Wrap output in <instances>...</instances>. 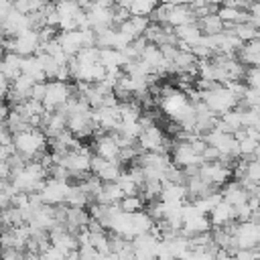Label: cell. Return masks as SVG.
Listing matches in <instances>:
<instances>
[{
  "instance_id": "6da1fadb",
  "label": "cell",
  "mask_w": 260,
  "mask_h": 260,
  "mask_svg": "<svg viewBox=\"0 0 260 260\" xmlns=\"http://www.w3.org/2000/svg\"><path fill=\"white\" fill-rule=\"evenodd\" d=\"M47 134L41 128H30L26 132L14 134V148L16 152L24 154L28 160H39L47 150Z\"/></svg>"
},
{
  "instance_id": "7a4b0ae2",
  "label": "cell",
  "mask_w": 260,
  "mask_h": 260,
  "mask_svg": "<svg viewBox=\"0 0 260 260\" xmlns=\"http://www.w3.org/2000/svg\"><path fill=\"white\" fill-rule=\"evenodd\" d=\"M201 93V102L215 114V116H223L230 110H236L240 106V100L236 98V93L228 87V85H213L207 91H199Z\"/></svg>"
},
{
  "instance_id": "3957f363",
  "label": "cell",
  "mask_w": 260,
  "mask_h": 260,
  "mask_svg": "<svg viewBox=\"0 0 260 260\" xmlns=\"http://www.w3.org/2000/svg\"><path fill=\"white\" fill-rule=\"evenodd\" d=\"M75 95V85L69 81H47V91L43 98V106L47 112H55L65 106Z\"/></svg>"
},
{
  "instance_id": "277c9868",
  "label": "cell",
  "mask_w": 260,
  "mask_h": 260,
  "mask_svg": "<svg viewBox=\"0 0 260 260\" xmlns=\"http://www.w3.org/2000/svg\"><path fill=\"white\" fill-rule=\"evenodd\" d=\"M238 250H256L260 246V221H240L234 225Z\"/></svg>"
},
{
  "instance_id": "5b68a950",
  "label": "cell",
  "mask_w": 260,
  "mask_h": 260,
  "mask_svg": "<svg viewBox=\"0 0 260 260\" xmlns=\"http://www.w3.org/2000/svg\"><path fill=\"white\" fill-rule=\"evenodd\" d=\"M173 165L179 167V169H191V167H201L205 160H203V154L197 152L193 148V144L189 140H179L175 146H173V156H171Z\"/></svg>"
},
{
  "instance_id": "8992f818",
  "label": "cell",
  "mask_w": 260,
  "mask_h": 260,
  "mask_svg": "<svg viewBox=\"0 0 260 260\" xmlns=\"http://www.w3.org/2000/svg\"><path fill=\"white\" fill-rule=\"evenodd\" d=\"M138 146L142 152H169V140L158 126L142 130L138 134Z\"/></svg>"
},
{
  "instance_id": "52a82bcc",
  "label": "cell",
  "mask_w": 260,
  "mask_h": 260,
  "mask_svg": "<svg viewBox=\"0 0 260 260\" xmlns=\"http://www.w3.org/2000/svg\"><path fill=\"white\" fill-rule=\"evenodd\" d=\"M234 171L230 169V165L221 162V160H213V162H203L199 167V177L203 181H207L209 185L213 187H219V185H225L230 179H232Z\"/></svg>"
},
{
  "instance_id": "ba28073f",
  "label": "cell",
  "mask_w": 260,
  "mask_h": 260,
  "mask_svg": "<svg viewBox=\"0 0 260 260\" xmlns=\"http://www.w3.org/2000/svg\"><path fill=\"white\" fill-rule=\"evenodd\" d=\"M69 191H71V185L67 181H57V179H51L49 177L45 181V187H43V191L39 195H41L43 203L57 207V205H65Z\"/></svg>"
},
{
  "instance_id": "9c48e42d",
  "label": "cell",
  "mask_w": 260,
  "mask_h": 260,
  "mask_svg": "<svg viewBox=\"0 0 260 260\" xmlns=\"http://www.w3.org/2000/svg\"><path fill=\"white\" fill-rule=\"evenodd\" d=\"M122 162L118 160H106L98 154L91 156V175H95L102 183H116L122 175Z\"/></svg>"
},
{
  "instance_id": "30bf717a",
  "label": "cell",
  "mask_w": 260,
  "mask_h": 260,
  "mask_svg": "<svg viewBox=\"0 0 260 260\" xmlns=\"http://www.w3.org/2000/svg\"><path fill=\"white\" fill-rule=\"evenodd\" d=\"M91 118H93L95 128H102L108 134L118 132V128L122 124V116H120L118 106H114V108H98V110L91 112Z\"/></svg>"
},
{
  "instance_id": "8fae6325",
  "label": "cell",
  "mask_w": 260,
  "mask_h": 260,
  "mask_svg": "<svg viewBox=\"0 0 260 260\" xmlns=\"http://www.w3.org/2000/svg\"><path fill=\"white\" fill-rule=\"evenodd\" d=\"M158 244H160V240H158L156 236H152L150 232L136 236V238L132 240V246H134V256H136V260L156 258V250H158Z\"/></svg>"
},
{
  "instance_id": "7c38bea8",
  "label": "cell",
  "mask_w": 260,
  "mask_h": 260,
  "mask_svg": "<svg viewBox=\"0 0 260 260\" xmlns=\"http://www.w3.org/2000/svg\"><path fill=\"white\" fill-rule=\"evenodd\" d=\"M14 39V53L20 55V57H28V55H35L41 47V37H39V30H24Z\"/></svg>"
},
{
  "instance_id": "4fadbf2b",
  "label": "cell",
  "mask_w": 260,
  "mask_h": 260,
  "mask_svg": "<svg viewBox=\"0 0 260 260\" xmlns=\"http://www.w3.org/2000/svg\"><path fill=\"white\" fill-rule=\"evenodd\" d=\"M93 150L98 156L106 158V160H118L120 156V144L112 134H102V136H95V142H93Z\"/></svg>"
},
{
  "instance_id": "5bb4252c",
  "label": "cell",
  "mask_w": 260,
  "mask_h": 260,
  "mask_svg": "<svg viewBox=\"0 0 260 260\" xmlns=\"http://www.w3.org/2000/svg\"><path fill=\"white\" fill-rule=\"evenodd\" d=\"M189 22H197L191 6L187 4H169V16H167V24L177 28V26H183V24H189Z\"/></svg>"
},
{
  "instance_id": "9a60e30c",
  "label": "cell",
  "mask_w": 260,
  "mask_h": 260,
  "mask_svg": "<svg viewBox=\"0 0 260 260\" xmlns=\"http://www.w3.org/2000/svg\"><path fill=\"white\" fill-rule=\"evenodd\" d=\"M209 221H211V228H225L236 223V207L221 201L209 211Z\"/></svg>"
},
{
  "instance_id": "2e32d148",
  "label": "cell",
  "mask_w": 260,
  "mask_h": 260,
  "mask_svg": "<svg viewBox=\"0 0 260 260\" xmlns=\"http://www.w3.org/2000/svg\"><path fill=\"white\" fill-rule=\"evenodd\" d=\"M221 197H223L225 203L238 207V205H242V203L248 201L250 193H248V189H246L240 181H228V183L223 185V189H221Z\"/></svg>"
},
{
  "instance_id": "e0dca14e",
  "label": "cell",
  "mask_w": 260,
  "mask_h": 260,
  "mask_svg": "<svg viewBox=\"0 0 260 260\" xmlns=\"http://www.w3.org/2000/svg\"><path fill=\"white\" fill-rule=\"evenodd\" d=\"M2 26H4V35L6 37H16V35H20L24 30H30V20H28V14H20V12L12 10L6 16V20L2 22Z\"/></svg>"
},
{
  "instance_id": "ac0fdd59",
  "label": "cell",
  "mask_w": 260,
  "mask_h": 260,
  "mask_svg": "<svg viewBox=\"0 0 260 260\" xmlns=\"http://www.w3.org/2000/svg\"><path fill=\"white\" fill-rule=\"evenodd\" d=\"M158 199L162 203H167V205L185 203V199H187V187H185V183H167V185H162V191H160Z\"/></svg>"
},
{
  "instance_id": "d6986e66",
  "label": "cell",
  "mask_w": 260,
  "mask_h": 260,
  "mask_svg": "<svg viewBox=\"0 0 260 260\" xmlns=\"http://www.w3.org/2000/svg\"><path fill=\"white\" fill-rule=\"evenodd\" d=\"M22 59L24 57H20V55H16V53H6L4 55V59L0 61V73L12 83L16 77H20L22 75Z\"/></svg>"
},
{
  "instance_id": "ffe728a7",
  "label": "cell",
  "mask_w": 260,
  "mask_h": 260,
  "mask_svg": "<svg viewBox=\"0 0 260 260\" xmlns=\"http://www.w3.org/2000/svg\"><path fill=\"white\" fill-rule=\"evenodd\" d=\"M20 69H22L24 75L32 77L37 83L47 81V75H45V71H43V63H41V57H39V55H28V57H24Z\"/></svg>"
},
{
  "instance_id": "44dd1931",
  "label": "cell",
  "mask_w": 260,
  "mask_h": 260,
  "mask_svg": "<svg viewBox=\"0 0 260 260\" xmlns=\"http://www.w3.org/2000/svg\"><path fill=\"white\" fill-rule=\"evenodd\" d=\"M175 35H177L179 43H187L189 47L197 45V43L201 41V37H203V32H201V28H199L197 22H189V24L177 26V28H175Z\"/></svg>"
},
{
  "instance_id": "7402d4cb",
  "label": "cell",
  "mask_w": 260,
  "mask_h": 260,
  "mask_svg": "<svg viewBox=\"0 0 260 260\" xmlns=\"http://www.w3.org/2000/svg\"><path fill=\"white\" fill-rule=\"evenodd\" d=\"M100 63L108 71H112V69H122L128 63V59L118 49H100Z\"/></svg>"
},
{
  "instance_id": "603a6c76",
  "label": "cell",
  "mask_w": 260,
  "mask_h": 260,
  "mask_svg": "<svg viewBox=\"0 0 260 260\" xmlns=\"http://www.w3.org/2000/svg\"><path fill=\"white\" fill-rule=\"evenodd\" d=\"M124 197L122 189L118 183H104L102 191L95 195V203H106V205H118L120 199Z\"/></svg>"
},
{
  "instance_id": "cb8c5ba5",
  "label": "cell",
  "mask_w": 260,
  "mask_h": 260,
  "mask_svg": "<svg viewBox=\"0 0 260 260\" xmlns=\"http://www.w3.org/2000/svg\"><path fill=\"white\" fill-rule=\"evenodd\" d=\"M197 24H199L201 32H203V35H207V37H213V35H219V32H223V30H225V24H223V20L217 16V12H213V14H207V16H203V18H199V20H197Z\"/></svg>"
},
{
  "instance_id": "d4e9b609",
  "label": "cell",
  "mask_w": 260,
  "mask_h": 260,
  "mask_svg": "<svg viewBox=\"0 0 260 260\" xmlns=\"http://www.w3.org/2000/svg\"><path fill=\"white\" fill-rule=\"evenodd\" d=\"M217 16L223 20L225 28L248 20V12H246V10H238V8H232V6H221V8L217 10Z\"/></svg>"
},
{
  "instance_id": "484cf974",
  "label": "cell",
  "mask_w": 260,
  "mask_h": 260,
  "mask_svg": "<svg viewBox=\"0 0 260 260\" xmlns=\"http://www.w3.org/2000/svg\"><path fill=\"white\" fill-rule=\"evenodd\" d=\"M12 110H16L18 114H22V118H26V122L30 120V118H35V116H43L47 110H45V106H43V102H39V100H32V98H28V100H24L22 104H18L16 108H12Z\"/></svg>"
},
{
  "instance_id": "4316f807",
  "label": "cell",
  "mask_w": 260,
  "mask_h": 260,
  "mask_svg": "<svg viewBox=\"0 0 260 260\" xmlns=\"http://www.w3.org/2000/svg\"><path fill=\"white\" fill-rule=\"evenodd\" d=\"M260 59V39H254L250 43H244V47L240 49V61L244 65L254 67Z\"/></svg>"
},
{
  "instance_id": "83f0119b",
  "label": "cell",
  "mask_w": 260,
  "mask_h": 260,
  "mask_svg": "<svg viewBox=\"0 0 260 260\" xmlns=\"http://www.w3.org/2000/svg\"><path fill=\"white\" fill-rule=\"evenodd\" d=\"M230 28L236 32V37H238L242 43H250V41L258 39V32H260V28H258V26H254L250 20L240 22V24H234V26H230Z\"/></svg>"
},
{
  "instance_id": "f1b7e54d",
  "label": "cell",
  "mask_w": 260,
  "mask_h": 260,
  "mask_svg": "<svg viewBox=\"0 0 260 260\" xmlns=\"http://www.w3.org/2000/svg\"><path fill=\"white\" fill-rule=\"evenodd\" d=\"M89 195L79 187V185H71V191H69V195H67V201H65V205L67 207H79V209H85V205L89 203Z\"/></svg>"
},
{
  "instance_id": "f546056e",
  "label": "cell",
  "mask_w": 260,
  "mask_h": 260,
  "mask_svg": "<svg viewBox=\"0 0 260 260\" xmlns=\"http://www.w3.org/2000/svg\"><path fill=\"white\" fill-rule=\"evenodd\" d=\"M2 211V219H4V228H18V225H24V215L20 209L16 207H6V209H0Z\"/></svg>"
},
{
  "instance_id": "4dcf8cb0",
  "label": "cell",
  "mask_w": 260,
  "mask_h": 260,
  "mask_svg": "<svg viewBox=\"0 0 260 260\" xmlns=\"http://www.w3.org/2000/svg\"><path fill=\"white\" fill-rule=\"evenodd\" d=\"M55 8H57V14H59V20L73 18L81 10V6H79L77 0H59V2H55Z\"/></svg>"
},
{
  "instance_id": "1f68e13d",
  "label": "cell",
  "mask_w": 260,
  "mask_h": 260,
  "mask_svg": "<svg viewBox=\"0 0 260 260\" xmlns=\"http://www.w3.org/2000/svg\"><path fill=\"white\" fill-rule=\"evenodd\" d=\"M223 201V197H221V191H211L209 195H205V197H201V199H197V201H193L203 213H207L209 215V211L215 207V205H219Z\"/></svg>"
},
{
  "instance_id": "d6a6232c",
  "label": "cell",
  "mask_w": 260,
  "mask_h": 260,
  "mask_svg": "<svg viewBox=\"0 0 260 260\" xmlns=\"http://www.w3.org/2000/svg\"><path fill=\"white\" fill-rule=\"evenodd\" d=\"M118 207H120L122 211H126V213H136V211H142L144 199H142L140 195H126V197L120 199Z\"/></svg>"
},
{
  "instance_id": "836d02e7",
  "label": "cell",
  "mask_w": 260,
  "mask_h": 260,
  "mask_svg": "<svg viewBox=\"0 0 260 260\" xmlns=\"http://www.w3.org/2000/svg\"><path fill=\"white\" fill-rule=\"evenodd\" d=\"M154 8H156V0H134V4L130 6V14L148 16V14H152Z\"/></svg>"
},
{
  "instance_id": "e575fe53",
  "label": "cell",
  "mask_w": 260,
  "mask_h": 260,
  "mask_svg": "<svg viewBox=\"0 0 260 260\" xmlns=\"http://www.w3.org/2000/svg\"><path fill=\"white\" fill-rule=\"evenodd\" d=\"M75 59L81 63V65H93V63H100V49L98 47H85L81 49Z\"/></svg>"
},
{
  "instance_id": "d590c367",
  "label": "cell",
  "mask_w": 260,
  "mask_h": 260,
  "mask_svg": "<svg viewBox=\"0 0 260 260\" xmlns=\"http://www.w3.org/2000/svg\"><path fill=\"white\" fill-rule=\"evenodd\" d=\"M242 120H244V128L260 130V110H256V108H244L242 110Z\"/></svg>"
},
{
  "instance_id": "8d00e7d4",
  "label": "cell",
  "mask_w": 260,
  "mask_h": 260,
  "mask_svg": "<svg viewBox=\"0 0 260 260\" xmlns=\"http://www.w3.org/2000/svg\"><path fill=\"white\" fill-rule=\"evenodd\" d=\"M116 183L120 185V189H122L124 197H126V195H138V191H140V187L134 183V179H132L128 173H122V175H120V179H118Z\"/></svg>"
},
{
  "instance_id": "74e56055",
  "label": "cell",
  "mask_w": 260,
  "mask_h": 260,
  "mask_svg": "<svg viewBox=\"0 0 260 260\" xmlns=\"http://www.w3.org/2000/svg\"><path fill=\"white\" fill-rule=\"evenodd\" d=\"M244 81H246V85L250 89L260 93V67H248L246 75H244Z\"/></svg>"
},
{
  "instance_id": "f35d334b",
  "label": "cell",
  "mask_w": 260,
  "mask_h": 260,
  "mask_svg": "<svg viewBox=\"0 0 260 260\" xmlns=\"http://www.w3.org/2000/svg\"><path fill=\"white\" fill-rule=\"evenodd\" d=\"M234 260H260V254L256 250H238L234 254Z\"/></svg>"
},
{
  "instance_id": "ab89813d",
  "label": "cell",
  "mask_w": 260,
  "mask_h": 260,
  "mask_svg": "<svg viewBox=\"0 0 260 260\" xmlns=\"http://www.w3.org/2000/svg\"><path fill=\"white\" fill-rule=\"evenodd\" d=\"M0 260H24V250H14V248L2 250V258Z\"/></svg>"
},
{
  "instance_id": "60d3db41",
  "label": "cell",
  "mask_w": 260,
  "mask_h": 260,
  "mask_svg": "<svg viewBox=\"0 0 260 260\" xmlns=\"http://www.w3.org/2000/svg\"><path fill=\"white\" fill-rule=\"evenodd\" d=\"M45 91H47V81H43V83H35V85H32V89H30V98H32V100L43 102Z\"/></svg>"
},
{
  "instance_id": "b9f144b4",
  "label": "cell",
  "mask_w": 260,
  "mask_h": 260,
  "mask_svg": "<svg viewBox=\"0 0 260 260\" xmlns=\"http://www.w3.org/2000/svg\"><path fill=\"white\" fill-rule=\"evenodd\" d=\"M12 6L20 14H30V0H12Z\"/></svg>"
},
{
  "instance_id": "7bdbcfd3",
  "label": "cell",
  "mask_w": 260,
  "mask_h": 260,
  "mask_svg": "<svg viewBox=\"0 0 260 260\" xmlns=\"http://www.w3.org/2000/svg\"><path fill=\"white\" fill-rule=\"evenodd\" d=\"M12 10H14L12 0H0V22H4V20H6V16H8Z\"/></svg>"
},
{
  "instance_id": "ee69618b",
  "label": "cell",
  "mask_w": 260,
  "mask_h": 260,
  "mask_svg": "<svg viewBox=\"0 0 260 260\" xmlns=\"http://www.w3.org/2000/svg\"><path fill=\"white\" fill-rule=\"evenodd\" d=\"M12 152H16L14 142H12V144H6V146H4V144H0V160H8Z\"/></svg>"
},
{
  "instance_id": "f6af8a7d",
  "label": "cell",
  "mask_w": 260,
  "mask_h": 260,
  "mask_svg": "<svg viewBox=\"0 0 260 260\" xmlns=\"http://www.w3.org/2000/svg\"><path fill=\"white\" fill-rule=\"evenodd\" d=\"M10 175H12V169H10V165H8L6 160H0V179L8 181V179H10Z\"/></svg>"
},
{
  "instance_id": "bcb514c9",
  "label": "cell",
  "mask_w": 260,
  "mask_h": 260,
  "mask_svg": "<svg viewBox=\"0 0 260 260\" xmlns=\"http://www.w3.org/2000/svg\"><path fill=\"white\" fill-rule=\"evenodd\" d=\"M8 114H10L8 106L4 104V100H0V120H6V118H8Z\"/></svg>"
},
{
  "instance_id": "7dc6e473",
  "label": "cell",
  "mask_w": 260,
  "mask_h": 260,
  "mask_svg": "<svg viewBox=\"0 0 260 260\" xmlns=\"http://www.w3.org/2000/svg\"><path fill=\"white\" fill-rule=\"evenodd\" d=\"M213 260H234V256H232V254H228V252H223V250H219V252H217V256H215Z\"/></svg>"
},
{
  "instance_id": "c3c4849f",
  "label": "cell",
  "mask_w": 260,
  "mask_h": 260,
  "mask_svg": "<svg viewBox=\"0 0 260 260\" xmlns=\"http://www.w3.org/2000/svg\"><path fill=\"white\" fill-rule=\"evenodd\" d=\"M24 260H41V258L35 252H24Z\"/></svg>"
},
{
  "instance_id": "681fc988",
  "label": "cell",
  "mask_w": 260,
  "mask_h": 260,
  "mask_svg": "<svg viewBox=\"0 0 260 260\" xmlns=\"http://www.w3.org/2000/svg\"><path fill=\"white\" fill-rule=\"evenodd\" d=\"M4 55H6V49H4V45H2V41H0V61L4 59Z\"/></svg>"
},
{
  "instance_id": "f907efd6",
  "label": "cell",
  "mask_w": 260,
  "mask_h": 260,
  "mask_svg": "<svg viewBox=\"0 0 260 260\" xmlns=\"http://www.w3.org/2000/svg\"><path fill=\"white\" fill-rule=\"evenodd\" d=\"M6 81H8V79H6V77H4L2 73H0V85H2V83H6Z\"/></svg>"
},
{
  "instance_id": "816d5d0a",
  "label": "cell",
  "mask_w": 260,
  "mask_h": 260,
  "mask_svg": "<svg viewBox=\"0 0 260 260\" xmlns=\"http://www.w3.org/2000/svg\"><path fill=\"white\" fill-rule=\"evenodd\" d=\"M2 37H4V26H2V22H0V41H2Z\"/></svg>"
},
{
  "instance_id": "f5cc1de1",
  "label": "cell",
  "mask_w": 260,
  "mask_h": 260,
  "mask_svg": "<svg viewBox=\"0 0 260 260\" xmlns=\"http://www.w3.org/2000/svg\"><path fill=\"white\" fill-rule=\"evenodd\" d=\"M0 230H4V219H2V211H0Z\"/></svg>"
},
{
  "instance_id": "db71d44e",
  "label": "cell",
  "mask_w": 260,
  "mask_h": 260,
  "mask_svg": "<svg viewBox=\"0 0 260 260\" xmlns=\"http://www.w3.org/2000/svg\"><path fill=\"white\" fill-rule=\"evenodd\" d=\"M156 2H160V4H171L173 0H156Z\"/></svg>"
},
{
  "instance_id": "11a10c76",
  "label": "cell",
  "mask_w": 260,
  "mask_h": 260,
  "mask_svg": "<svg viewBox=\"0 0 260 260\" xmlns=\"http://www.w3.org/2000/svg\"><path fill=\"white\" fill-rule=\"evenodd\" d=\"M47 2H59V0H47Z\"/></svg>"
}]
</instances>
